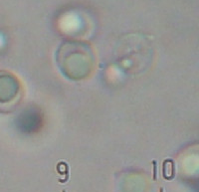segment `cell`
<instances>
[{"mask_svg": "<svg viewBox=\"0 0 199 192\" xmlns=\"http://www.w3.org/2000/svg\"><path fill=\"white\" fill-rule=\"evenodd\" d=\"M153 179H156V161H153Z\"/></svg>", "mask_w": 199, "mask_h": 192, "instance_id": "cell-1", "label": "cell"}, {"mask_svg": "<svg viewBox=\"0 0 199 192\" xmlns=\"http://www.w3.org/2000/svg\"><path fill=\"white\" fill-rule=\"evenodd\" d=\"M159 192H164V189H163V188H160V190H159Z\"/></svg>", "mask_w": 199, "mask_h": 192, "instance_id": "cell-2", "label": "cell"}, {"mask_svg": "<svg viewBox=\"0 0 199 192\" xmlns=\"http://www.w3.org/2000/svg\"><path fill=\"white\" fill-rule=\"evenodd\" d=\"M62 192H66V191H65V190H63V191H62Z\"/></svg>", "mask_w": 199, "mask_h": 192, "instance_id": "cell-3", "label": "cell"}]
</instances>
